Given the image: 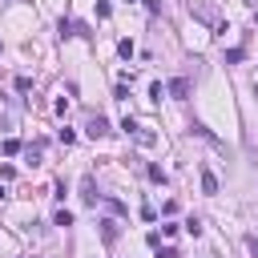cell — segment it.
I'll return each mask as SVG.
<instances>
[{
    "label": "cell",
    "mask_w": 258,
    "mask_h": 258,
    "mask_svg": "<svg viewBox=\"0 0 258 258\" xmlns=\"http://www.w3.org/2000/svg\"><path fill=\"white\" fill-rule=\"evenodd\" d=\"M242 57H246V53H242V49H226V64H238V61H242Z\"/></svg>",
    "instance_id": "cell-9"
},
{
    "label": "cell",
    "mask_w": 258,
    "mask_h": 258,
    "mask_svg": "<svg viewBox=\"0 0 258 258\" xmlns=\"http://www.w3.org/2000/svg\"><path fill=\"white\" fill-rule=\"evenodd\" d=\"M254 93H258V81H254Z\"/></svg>",
    "instance_id": "cell-18"
},
{
    "label": "cell",
    "mask_w": 258,
    "mask_h": 258,
    "mask_svg": "<svg viewBox=\"0 0 258 258\" xmlns=\"http://www.w3.org/2000/svg\"><path fill=\"white\" fill-rule=\"evenodd\" d=\"M53 226H73V214H69V210H57V218H53Z\"/></svg>",
    "instance_id": "cell-6"
},
{
    "label": "cell",
    "mask_w": 258,
    "mask_h": 258,
    "mask_svg": "<svg viewBox=\"0 0 258 258\" xmlns=\"http://www.w3.org/2000/svg\"><path fill=\"white\" fill-rule=\"evenodd\" d=\"M121 129H125V133H129V137H137V129H141V125H137L133 117H125V121H121Z\"/></svg>",
    "instance_id": "cell-8"
},
{
    "label": "cell",
    "mask_w": 258,
    "mask_h": 258,
    "mask_svg": "<svg viewBox=\"0 0 258 258\" xmlns=\"http://www.w3.org/2000/svg\"><path fill=\"white\" fill-rule=\"evenodd\" d=\"M137 141H141V145H153V141H157V137H153V133H149V129H145V125H141V129H137Z\"/></svg>",
    "instance_id": "cell-10"
},
{
    "label": "cell",
    "mask_w": 258,
    "mask_h": 258,
    "mask_svg": "<svg viewBox=\"0 0 258 258\" xmlns=\"http://www.w3.org/2000/svg\"><path fill=\"white\" fill-rule=\"evenodd\" d=\"M4 153H8V157H16V153H20V141H16V137H8V141H4Z\"/></svg>",
    "instance_id": "cell-12"
},
{
    "label": "cell",
    "mask_w": 258,
    "mask_h": 258,
    "mask_svg": "<svg viewBox=\"0 0 258 258\" xmlns=\"http://www.w3.org/2000/svg\"><path fill=\"white\" fill-rule=\"evenodd\" d=\"M109 12H113V4H109V0H97V16H101V20H105Z\"/></svg>",
    "instance_id": "cell-13"
},
{
    "label": "cell",
    "mask_w": 258,
    "mask_h": 258,
    "mask_svg": "<svg viewBox=\"0 0 258 258\" xmlns=\"http://www.w3.org/2000/svg\"><path fill=\"white\" fill-rule=\"evenodd\" d=\"M101 238L105 242H117V222H101Z\"/></svg>",
    "instance_id": "cell-5"
},
{
    "label": "cell",
    "mask_w": 258,
    "mask_h": 258,
    "mask_svg": "<svg viewBox=\"0 0 258 258\" xmlns=\"http://www.w3.org/2000/svg\"><path fill=\"white\" fill-rule=\"evenodd\" d=\"M202 194H210V198L218 194V178H214V174H210L206 166H202Z\"/></svg>",
    "instance_id": "cell-3"
},
{
    "label": "cell",
    "mask_w": 258,
    "mask_h": 258,
    "mask_svg": "<svg viewBox=\"0 0 258 258\" xmlns=\"http://www.w3.org/2000/svg\"><path fill=\"white\" fill-rule=\"evenodd\" d=\"M149 97H153V101H161V97H166V89H161V81H153V85H149Z\"/></svg>",
    "instance_id": "cell-15"
},
{
    "label": "cell",
    "mask_w": 258,
    "mask_h": 258,
    "mask_svg": "<svg viewBox=\"0 0 258 258\" xmlns=\"http://www.w3.org/2000/svg\"><path fill=\"white\" fill-rule=\"evenodd\" d=\"M186 234L198 238V234H202V222H198V218H190V222H186Z\"/></svg>",
    "instance_id": "cell-11"
},
{
    "label": "cell",
    "mask_w": 258,
    "mask_h": 258,
    "mask_svg": "<svg viewBox=\"0 0 258 258\" xmlns=\"http://www.w3.org/2000/svg\"><path fill=\"white\" fill-rule=\"evenodd\" d=\"M246 246H250V254H254V258H258V234H254V238H250V242H246Z\"/></svg>",
    "instance_id": "cell-16"
},
{
    "label": "cell",
    "mask_w": 258,
    "mask_h": 258,
    "mask_svg": "<svg viewBox=\"0 0 258 258\" xmlns=\"http://www.w3.org/2000/svg\"><path fill=\"white\" fill-rule=\"evenodd\" d=\"M85 133L97 141V137H109V121L105 117H89V129H85Z\"/></svg>",
    "instance_id": "cell-1"
},
{
    "label": "cell",
    "mask_w": 258,
    "mask_h": 258,
    "mask_svg": "<svg viewBox=\"0 0 258 258\" xmlns=\"http://www.w3.org/2000/svg\"><path fill=\"white\" fill-rule=\"evenodd\" d=\"M254 20H258V8H254Z\"/></svg>",
    "instance_id": "cell-17"
},
{
    "label": "cell",
    "mask_w": 258,
    "mask_h": 258,
    "mask_svg": "<svg viewBox=\"0 0 258 258\" xmlns=\"http://www.w3.org/2000/svg\"><path fill=\"white\" fill-rule=\"evenodd\" d=\"M57 28H61V37H77V24H73V20H61Z\"/></svg>",
    "instance_id": "cell-7"
},
{
    "label": "cell",
    "mask_w": 258,
    "mask_h": 258,
    "mask_svg": "<svg viewBox=\"0 0 258 258\" xmlns=\"http://www.w3.org/2000/svg\"><path fill=\"white\" fill-rule=\"evenodd\" d=\"M170 93L178 97V101H186V97H190V81H186V77H174V81H170Z\"/></svg>",
    "instance_id": "cell-2"
},
{
    "label": "cell",
    "mask_w": 258,
    "mask_h": 258,
    "mask_svg": "<svg viewBox=\"0 0 258 258\" xmlns=\"http://www.w3.org/2000/svg\"><path fill=\"white\" fill-rule=\"evenodd\" d=\"M250 4H258V0H250Z\"/></svg>",
    "instance_id": "cell-19"
},
{
    "label": "cell",
    "mask_w": 258,
    "mask_h": 258,
    "mask_svg": "<svg viewBox=\"0 0 258 258\" xmlns=\"http://www.w3.org/2000/svg\"><path fill=\"white\" fill-rule=\"evenodd\" d=\"M117 53H121V57L129 61V57H133V41H121V45H117Z\"/></svg>",
    "instance_id": "cell-14"
},
{
    "label": "cell",
    "mask_w": 258,
    "mask_h": 258,
    "mask_svg": "<svg viewBox=\"0 0 258 258\" xmlns=\"http://www.w3.org/2000/svg\"><path fill=\"white\" fill-rule=\"evenodd\" d=\"M81 198L89 202V206H97V194H93V178L85 174V182H81Z\"/></svg>",
    "instance_id": "cell-4"
}]
</instances>
